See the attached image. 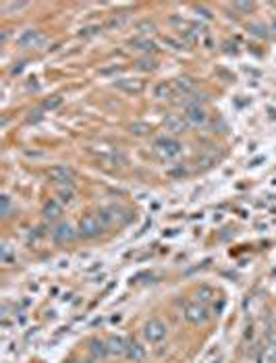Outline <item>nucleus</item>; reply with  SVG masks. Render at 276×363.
<instances>
[{"instance_id":"c756f323","label":"nucleus","mask_w":276,"mask_h":363,"mask_svg":"<svg viewBox=\"0 0 276 363\" xmlns=\"http://www.w3.org/2000/svg\"><path fill=\"white\" fill-rule=\"evenodd\" d=\"M0 201H2V212H0V214L8 216V212H11V199H8V195H2V197H0Z\"/></svg>"},{"instance_id":"1a4fd4ad","label":"nucleus","mask_w":276,"mask_h":363,"mask_svg":"<svg viewBox=\"0 0 276 363\" xmlns=\"http://www.w3.org/2000/svg\"><path fill=\"white\" fill-rule=\"evenodd\" d=\"M172 87H175V94L179 96H191L195 92V81L187 75H181L177 79H172Z\"/></svg>"},{"instance_id":"c9c22d12","label":"nucleus","mask_w":276,"mask_h":363,"mask_svg":"<svg viewBox=\"0 0 276 363\" xmlns=\"http://www.w3.org/2000/svg\"><path fill=\"white\" fill-rule=\"evenodd\" d=\"M69 363H79V361H69Z\"/></svg>"},{"instance_id":"0eeeda50","label":"nucleus","mask_w":276,"mask_h":363,"mask_svg":"<svg viewBox=\"0 0 276 363\" xmlns=\"http://www.w3.org/2000/svg\"><path fill=\"white\" fill-rule=\"evenodd\" d=\"M44 42H46V35L38 29H27L17 38V44H19L21 48H42Z\"/></svg>"},{"instance_id":"39448f33","label":"nucleus","mask_w":276,"mask_h":363,"mask_svg":"<svg viewBox=\"0 0 276 363\" xmlns=\"http://www.w3.org/2000/svg\"><path fill=\"white\" fill-rule=\"evenodd\" d=\"M46 174H48L50 181L56 183V185H60V187H71L73 181H75V172H73L69 166H65V164H54V166H50Z\"/></svg>"},{"instance_id":"bb28decb","label":"nucleus","mask_w":276,"mask_h":363,"mask_svg":"<svg viewBox=\"0 0 276 363\" xmlns=\"http://www.w3.org/2000/svg\"><path fill=\"white\" fill-rule=\"evenodd\" d=\"M127 23V15H118V17H112V19L108 21V27H112V29H118V27H123V25Z\"/></svg>"},{"instance_id":"cd10ccee","label":"nucleus","mask_w":276,"mask_h":363,"mask_svg":"<svg viewBox=\"0 0 276 363\" xmlns=\"http://www.w3.org/2000/svg\"><path fill=\"white\" fill-rule=\"evenodd\" d=\"M232 8H237V11H241V13H252L255 8V4L253 2H232Z\"/></svg>"},{"instance_id":"7ed1b4c3","label":"nucleus","mask_w":276,"mask_h":363,"mask_svg":"<svg viewBox=\"0 0 276 363\" xmlns=\"http://www.w3.org/2000/svg\"><path fill=\"white\" fill-rule=\"evenodd\" d=\"M166 332H168V326L162 322L160 317H152V320H148V322H145V326H143V339L148 342H152V344L164 340Z\"/></svg>"},{"instance_id":"6ab92c4d","label":"nucleus","mask_w":276,"mask_h":363,"mask_svg":"<svg viewBox=\"0 0 276 363\" xmlns=\"http://www.w3.org/2000/svg\"><path fill=\"white\" fill-rule=\"evenodd\" d=\"M56 195H58V201H60V203H67V206L75 201V191H73V187H58Z\"/></svg>"},{"instance_id":"f03ea898","label":"nucleus","mask_w":276,"mask_h":363,"mask_svg":"<svg viewBox=\"0 0 276 363\" xmlns=\"http://www.w3.org/2000/svg\"><path fill=\"white\" fill-rule=\"evenodd\" d=\"M104 228H106V224L102 222L98 214H88V216H83L79 220L77 233H79L81 237H85V239H93V237H98V235L104 233Z\"/></svg>"},{"instance_id":"4468645a","label":"nucleus","mask_w":276,"mask_h":363,"mask_svg":"<svg viewBox=\"0 0 276 363\" xmlns=\"http://www.w3.org/2000/svg\"><path fill=\"white\" fill-rule=\"evenodd\" d=\"M42 214H44L46 220H56L63 216V203L58 199H48L44 203V208H42Z\"/></svg>"},{"instance_id":"393cba45","label":"nucleus","mask_w":276,"mask_h":363,"mask_svg":"<svg viewBox=\"0 0 276 363\" xmlns=\"http://www.w3.org/2000/svg\"><path fill=\"white\" fill-rule=\"evenodd\" d=\"M181 40H183V44H195L197 42V33L193 31V27L181 29Z\"/></svg>"},{"instance_id":"f257e3e1","label":"nucleus","mask_w":276,"mask_h":363,"mask_svg":"<svg viewBox=\"0 0 276 363\" xmlns=\"http://www.w3.org/2000/svg\"><path fill=\"white\" fill-rule=\"evenodd\" d=\"M181 152H183V145L172 137H158L154 141V154L162 160H172V158L181 156Z\"/></svg>"},{"instance_id":"6e6552de","label":"nucleus","mask_w":276,"mask_h":363,"mask_svg":"<svg viewBox=\"0 0 276 363\" xmlns=\"http://www.w3.org/2000/svg\"><path fill=\"white\" fill-rule=\"evenodd\" d=\"M50 237H52L56 243H69V241H73V239L77 237V231H75L71 224L58 222L56 226L50 228Z\"/></svg>"},{"instance_id":"ddd939ff","label":"nucleus","mask_w":276,"mask_h":363,"mask_svg":"<svg viewBox=\"0 0 276 363\" xmlns=\"http://www.w3.org/2000/svg\"><path fill=\"white\" fill-rule=\"evenodd\" d=\"M129 46H131L133 50L145 52V54H152V52L158 50V46H156V42H154V40H150V38H139V35L129 42Z\"/></svg>"},{"instance_id":"7c9ffc66","label":"nucleus","mask_w":276,"mask_h":363,"mask_svg":"<svg viewBox=\"0 0 276 363\" xmlns=\"http://www.w3.org/2000/svg\"><path fill=\"white\" fill-rule=\"evenodd\" d=\"M100 31V27L98 25H92V27H85V29H81V35H96Z\"/></svg>"},{"instance_id":"a211bd4d","label":"nucleus","mask_w":276,"mask_h":363,"mask_svg":"<svg viewBox=\"0 0 276 363\" xmlns=\"http://www.w3.org/2000/svg\"><path fill=\"white\" fill-rule=\"evenodd\" d=\"M90 351H92V355L96 357V359L106 357V355H108L106 340H102V339H92V340H90Z\"/></svg>"},{"instance_id":"f704fd0d","label":"nucleus","mask_w":276,"mask_h":363,"mask_svg":"<svg viewBox=\"0 0 276 363\" xmlns=\"http://www.w3.org/2000/svg\"><path fill=\"white\" fill-rule=\"evenodd\" d=\"M270 31L276 33V17H272V19H270Z\"/></svg>"},{"instance_id":"9b49d317","label":"nucleus","mask_w":276,"mask_h":363,"mask_svg":"<svg viewBox=\"0 0 276 363\" xmlns=\"http://www.w3.org/2000/svg\"><path fill=\"white\" fill-rule=\"evenodd\" d=\"M162 122H164L166 131H172V133H183L189 129V122L185 121V117H181V114H166Z\"/></svg>"},{"instance_id":"2f4dec72","label":"nucleus","mask_w":276,"mask_h":363,"mask_svg":"<svg viewBox=\"0 0 276 363\" xmlns=\"http://www.w3.org/2000/svg\"><path fill=\"white\" fill-rule=\"evenodd\" d=\"M2 262H11V249H8V245H2Z\"/></svg>"},{"instance_id":"f8f14e48","label":"nucleus","mask_w":276,"mask_h":363,"mask_svg":"<svg viewBox=\"0 0 276 363\" xmlns=\"http://www.w3.org/2000/svg\"><path fill=\"white\" fill-rule=\"evenodd\" d=\"M106 347H108V355H125L127 351V340L123 336H116L112 334L106 339Z\"/></svg>"},{"instance_id":"423d86ee","label":"nucleus","mask_w":276,"mask_h":363,"mask_svg":"<svg viewBox=\"0 0 276 363\" xmlns=\"http://www.w3.org/2000/svg\"><path fill=\"white\" fill-rule=\"evenodd\" d=\"M183 117H185V121L189 122V125L202 127V125L208 122V110H206L202 104H187Z\"/></svg>"},{"instance_id":"5701e85b","label":"nucleus","mask_w":276,"mask_h":363,"mask_svg":"<svg viewBox=\"0 0 276 363\" xmlns=\"http://www.w3.org/2000/svg\"><path fill=\"white\" fill-rule=\"evenodd\" d=\"M249 31H252L253 35H257V38H266V35H268V27H266V25H262V23H249V27H247Z\"/></svg>"},{"instance_id":"4be33fe9","label":"nucleus","mask_w":276,"mask_h":363,"mask_svg":"<svg viewBox=\"0 0 276 363\" xmlns=\"http://www.w3.org/2000/svg\"><path fill=\"white\" fill-rule=\"evenodd\" d=\"M197 301H200V303H204L206 305V301H210L212 297H214V290L210 289V287H200L197 289Z\"/></svg>"},{"instance_id":"c85d7f7f","label":"nucleus","mask_w":276,"mask_h":363,"mask_svg":"<svg viewBox=\"0 0 276 363\" xmlns=\"http://www.w3.org/2000/svg\"><path fill=\"white\" fill-rule=\"evenodd\" d=\"M164 44H166V46H170L172 50H183L185 48V44H181V42L172 40V38H164Z\"/></svg>"},{"instance_id":"a878e982","label":"nucleus","mask_w":276,"mask_h":363,"mask_svg":"<svg viewBox=\"0 0 276 363\" xmlns=\"http://www.w3.org/2000/svg\"><path fill=\"white\" fill-rule=\"evenodd\" d=\"M264 357L268 359L270 363H276V340L266 344V351H264Z\"/></svg>"},{"instance_id":"20e7f679","label":"nucleus","mask_w":276,"mask_h":363,"mask_svg":"<svg viewBox=\"0 0 276 363\" xmlns=\"http://www.w3.org/2000/svg\"><path fill=\"white\" fill-rule=\"evenodd\" d=\"M183 315H185V320L189 324H193V326H202V324L208 322V317H210L208 307H206L204 303H200V301H191V303H187Z\"/></svg>"},{"instance_id":"72a5a7b5","label":"nucleus","mask_w":276,"mask_h":363,"mask_svg":"<svg viewBox=\"0 0 276 363\" xmlns=\"http://www.w3.org/2000/svg\"><path fill=\"white\" fill-rule=\"evenodd\" d=\"M195 11L197 13H202V17H206V19H212V15H210V11H206L204 6H195Z\"/></svg>"},{"instance_id":"b1692460","label":"nucleus","mask_w":276,"mask_h":363,"mask_svg":"<svg viewBox=\"0 0 276 363\" xmlns=\"http://www.w3.org/2000/svg\"><path fill=\"white\" fill-rule=\"evenodd\" d=\"M60 106H63V98H60V96H52V98L44 100V110H56Z\"/></svg>"},{"instance_id":"dca6fc26","label":"nucleus","mask_w":276,"mask_h":363,"mask_svg":"<svg viewBox=\"0 0 276 363\" xmlns=\"http://www.w3.org/2000/svg\"><path fill=\"white\" fill-rule=\"evenodd\" d=\"M125 355H127V359H129V361L139 363V361H143V357H145V349L141 347L139 342L129 340V342H127V351H125Z\"/></svg>"},{"instance_id":"2eb2a0df","label":"nucleus","mask_w":276,"mask_h":363,"mask_svg":"<svg viewBox=\"0 0 276 363\" xmlns=\"http://www.w3.org/2000/svg\"><path fill=\"white\" fill-rule=\"evenodd\" d=\"M152 92L156 100H170L175 96V87H172V81H158Z\"/></svg>"},{"instance_id":"412c9836","label":"nucleus","mask_w":276,"mask_h":363,"mask_svg":"<svg viewBox=\"0 0 276 363\" xmlns=\"http://www.w3.org/2000/svg\"><path fill=\"white\" fill-rule=\"evenodd\" d=\"M156 60H154V58H150V56H145V58H139V60H137V63H135V67L137 69H141V71H154V69H156Z\"/></svg>"},{"instance_id":"9d476101","label":"nucleus","mask_w":276,"mask_h":363,"mask_svg":"<svg viewBox=\"0 0 276 363\" xmlns=\"http://www.w3.org/2000/svg\"><path fill=\"white\" fill-rule=\"evenodd\" d=\"M115 87L120 92H125V94H141L145 85H143L141 79H116Z\"/></svg>"},{"instance_id":"f3484780","label":"nucleus","mask_w":276,"mask_h":363,"mask_svg":"<svg viewBox=\"0 0 276 363\" xmlns=\"http://www.w3.org/2000/svg\"><path fill=\"white\" fill-rule=\"evenodd\" d=\"M133 29L137 31L139 38H150V33L156 31V23L152 19H139L137 23H133Z\"/></svg>"},{"instance_id":"aec40b11","label":"nucleus","mask_w":276,"mask_h":363,"mask_svg":"<svg viewBox=\"0 0 276 363\" xmlns=\"http://www.w3.org/2000/svg\"><path fill=\"white\" fill-rule=\"evenodd\" d=\"M129 131H131L133 135L141 137V135H148L150 133V125H145V122H131V125H129Z\"/></svg>"},{"instance_id":"473e14b6","label":"nucleus","mask_w":276,"mask_h":363,"mask_svg":"<svg viewBox=\"0 0 276 363\" xmlns=\"http://www.w3.org/2000/svg\"><path fill=\"white\" fill-rule=\"evenodd\" d=\"M168 174L170 176H183V174H187V170L185 168H175V170H168Z\"/></svg>"}]
</instances>
